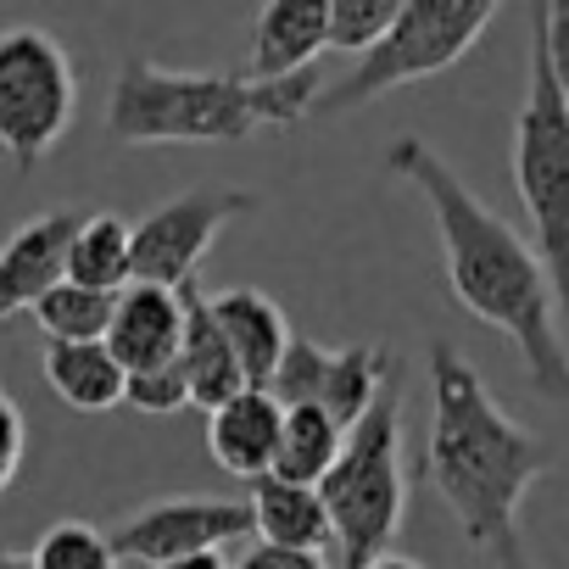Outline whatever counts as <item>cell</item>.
<instances>
[{
	"label": "cell",
	"mask_w": 569,
	"mask_h": 569,
	"mask_svg": "<svg viewBox=\"0 0 569 569\" xmlns=\"http://www.w3.org/2000/svg\"><path fill=\"white\" fill-rule=\"evenodd\" d=\"M386 173H397L402 184H413L430 201L452 302L469 319H480L513 341L525 380L541 397L569 402V336H563L552 273H547L536 240H525L502 212H491L419 134L391 140Z\"/></svg>",
	"instance_id": "1"
},
{
	"label": "cell",
	"mask_w": 569,
	"mask_h": 569,
	"mask_svg": "<svg viewBox=\"0 0 569 569\" xmlns=\"http://www.w3.org/2000/svg\"><path fill=\"white\" fill-rule=\"evenodd\" d=\"M552 469V447L508 419L475 363L447 341L430 347V441L425 480L447 502L452 525L497 569H525L519 508L530 486Z\"/></svg>",
	"instance_id": "2"
},
{
	"label": "cell",
	"mask_w": 569,
	"mask_h": 569,
	"mask_svg": "<svg viewBox=\"0 0 569 569\" xmlns=\"http://www.w3.org/2000/svg\"><path fill=\"white\" fill-rule=\"evenodd\" d=\"M319 107V68L297 73H173L129 57L112 79L107 134L118 146H240L257 129H291Z\"/></svg>",
	"instance_id": "3"
},
{
	"label": "cell",
	"mask_w": 569,
	"mask_h": 569,
	"mask_svg": "<svg viewBox=\"0 0 569 569\" xmlns=\"http://www.w3.org/2000/svg\"><path fill=\"white\" fill-rule=\"evenodd\" d=\"M402 375L375 397V408L347 430V447L336 469L319 480L336 547L347 552V569H363L369 558L391 552L402 513H408V469H402Z\"/></svg>",
	"instance_id": "4"
},
{
	"label": "cell",
	"mask_w": 569,
	"mask_h": 569,
	"mask_svg": "<svg viewBox=\"0 0 569 569\" xmlns=\"http://www.w3.org/2000/svg\"><path fill=\"white\" fill-rule=\"evenodd\" d=\"M513 190L530 212V240L552 273L558 319L569 336V96L530 23V73L513 118Z\"/></svg>",
	"instance_id": "5"
},
{
	"label": "cell",
	"mask_w": 569,
	"mask_h": 569,
	"mask_svg": "<svg viewBox=\"0 0 569 569\" xmlns=\"http://www.w3.org/2000/svg\"><path fill=\"white\" fill-rule=\"evenodd\" d=\"M502 0H402L397 23L358 57V68H347V79L336 90H319L313 112H363L369 101L436 79L447 68H458L475 40L491 29Z\"/></svg>",
	"instance_id": "6"
},
{
	"label": "cell",
	"mask_w": 569,
	"mask_h": 569,
	"mask_svg": "<svg viewBox=\"0 0 569 569\" xmlns=\"http://www.w3.org/2000/svg\"><path fill=\"white\" fill-rule=\"evenodd\" d=\"M79 112V68L57 34L34 23L0 29V151L18 173H34Z\"/></svg>",
	"instance_id": "7"
},
{
	"label": "cell",
	"mask_w": 569,
	"mask_h": 569,
	"mask_svg": "<svg viewBox=\"0 0 569 569\" xmlns=\"http://www.w3.org/2000/svg\"><path fill=\"white\" fill-rule=\"evenodd\" d=\"M402 375V363L375 347V341H358V347H319L308 336H291V347H284L268 391L291 408V402H313L325 413H336L347 430L375 408V397Z\"/></svg>",
	"instance_id": "8"
},
{
	"label": "cell",
	"mask_w": 569,
	"mask_h": 569,
	"mask_svg": "<svg viewBox=\"0 0 569 569\" xmlns=\"http://www.w3.org/2000/svg\"><path fill=\"white\" fill-rule=\"evenodd\" d=\"M246 212H257V196L229 190V184H201V190H184V196L151 207L134 223V279H151V284L196 279V262Z\"/></svg>",
	"instance_id": "9"
},
{
	"label": "cell",
	"mask_w": 569,
	"mask_h": 569,
	"mask_svg": "<svg viewBox=\"0 0 569 569\" xmlns=\"http://www.w3.org/2000/svg\"><path fill=\"white\" fill-rule=\"evenodd\" d=\"M246 536H251V502H234V497H162V502H146L140 513H129L112 530V547H118V558L168 563L179 552L234 547Z\"/></svg>",
	"instance_id": "10"
},
{
	"label": "cell",
	"mask_w": 569,
	"mask_h": 569,
	"mask_svg": "<svg viewBox=\"0 0 569 569\" xmlns=\"http://www.w3.org/2000/svg\"><path fill=\"white\" fill-rule=\"evenodd\" d=\"M79 229L73 207L40 212L29 223H18L7 240H0V319L29 313L51 284L68 273V240Z\"/></svg>",
	"instance_id": "11"
},
{
	"label": "cell",
	"mask_w": 569,
	"mask_h": 569,
	"mask_svg": "<svg viewBox=\"0 0 569 569\" xmlns=\"http://www.w3.org/2000/svg\"><path fill=\"white\" fill-rule=\"evenodd\" d=\"M184 341V302L179 284H151V279H129L112 297V325H107V347L118 352L123 369H151L179 358Z\"/></svg>",
	"instance_id": "12"
},
{
	"label": "cell",
	"mask_w": 569,
	"mask_h": 569,
	"mask_svg": "<svg viewBox=\"0 0 569 569\" xmlns=\"http://www.w3.org/2000/svg\"><path fill=\"white\" fill-rule=\"evenodd\" d=\"M279 425H284V402L268 386H246V391H234L229 402H218L207 413V452L223 475L257 480V475L273 469Z\"/></svg>",
	"instance_id": "13"
},
{
	"label": "cell",
	"mask_w": 569,
	"mask_h": 569,
	"mask_svg": "<svg viewBox=\"0 0 569 569\" xmlns=\"http://www.w3.org/2000/svg\"><path fill=\"white\" fill-rule=\"evenodd\" d=\"M179 302H184V341H179V363H184V380H190V408L212 413L218 402H229L234 391H246V375H240V358L212 313V297L201 291L196 279L179 284Z\"/></svg>",
	"instance_id": "14"
},
{
	"label": "cell",
	"mask_w": 569,
	"mask_h": 569,
	"mask_svg": "<svg viewBox=\"0 0 569 569\" xmlns=\"http://www.w3.org/2000/svg\"><path fill=\"white\" fill-rule=\"evenodd\" d=\"M251 536L273 541V547H308V552H330L336 547V525L325 508V491L308 480H284V475H257L251 480Z\"/></svg>",
	"instance_id": "15"
},
{
	"label": "cell",
	"mask_w": 569,
	"mask_h": 569,
	"mask_svg": "<svg viewBox=\"0 0 569 569\" xmlns=\"http://www.w3.org/2000/svg\"><path fill=\"white\" fill-rule=\"evenodd\" d=\"M330 0H268L251 29V73H297L330 51Z\"/></svg>",
	"instance_id": "16"
},
{
	"label": "cell",
	"mask_w": 569,
	"mask_h": 569,
	"mask_svg": "<svg viewBox=\"0 0 569 569\" xmlns=\"http://www.w3.org/2000/svg\"><path fill=\"white\" fill-rule=\"evenodd\" d=\"M212 313H218V325H223V336L240 358L246 386H268L284 347H291V336H297L291 319H284V308L262 291H223V297H212Z\"/></svg>",
	"instance_id": "17"
},
{
	"label": "cell",
	"mask_w": 569,
	"mask_h": 569,
	"mask_svg": "<svg viewBox=\"0 0 569 569\" xmlns=\"http://www.w3.org/2000/svg\"><path fill=\"white\" fill-rule=\"evenodd\" d=\"M46 386L73 408V413H107L123 402V380L129 369L118 363V352L107 341H46Z\"/></svg>",
	"instance_id": "18"
},
{
	"label": "cell",
	"mask_w": 569,
	"mask_h": 569,
	"mask_svg": "<svg viewBox=\"0 0 569 569\" xmlns=\"http://www.w3.org/2000/svg\"><path fill=\"white\" fill-rule=\"evenodd\" d=\"M68 279L90 284V291H123L134 279V223H123L118 212L79 218L68 240Z\"/></svg>",
	"instance_id": "19"
},
{
	"label": "cell",
	"mask_w": 569,
	"mask_h": 569,
	"mask_svg": "<svg viewBox=\"0 0 569 569\" xmlns=\"http://www.w3.org/2000/svg\"><path fill=\"white\" fill-rule=\"evenodd\" d=\"M341 447H347V425H341L336 413H325V408H313V402H291V408H284V425H279L273 475L319 486V480L336 469Z\"/></svg>",
	"instance_id": "20"
},
{
	"label": "cell",
	"mask_w": 569,
	"mask_h": 569,
	"mask_svg": "<svg viewBox=\"0 0 569 569\" xmlns=\"http://www.w3.org/2000/svg\"><path fill=\"white\" fill-rule=\"evenodd\" d=\"M112 297L118 291H90V284H79V279L62 273L29 313H34V325H40L46 341H107Z\"/></svg>",
	"instance_id": "21"
},
{
	"label": "cell",
	"mask_w": 569,
	"mask_h": 569,
	"mask_svg": "<svg viewBox=\"0 0 569 569\" xmlns=\"http://www.w3.org/2000/svg\"><path fill=\"white\" fill-rule=\"evenodd\" d=\"M34 563L40 569H118V547L107 530L84 525V519H62L34 541Z\"/></svg>",
	"instance_id": "22"
},
{
	"label": "cell",
	"mask_w": 569,
	"mask_h": 569,
	"mask_svg": "<svg viewBox=\"0 0 569 569\" xmlns=\"http://www.w3.org/2000/svg\"><path fill=\"white\" fill-rule=\"evenodd\" d=\"M123 402H129L134 413H151V419H168V413L190 408L184 363L168 358V363H151V369H129V380H123Z\"/></svg>",
	"instance_id": "23"
},
{
	"label": "cell",
	"mask_w": 569,
	"mask_h": 569,
	"mask_svg": "<svg viewBox=\"0 0 569 569\" xmlns=\"http://www.w3.org/2000/svg\"><path fill=\"white\" fill-rule=\"evenodd\" d=\"M330 12H336V23H330V51L363 57V51L397 23L402 0H330Z\"/></svg>",
	"instance_id": "24"
},
{
	"label": "cell",
	"mask_w": 569,
	"mask_h": 569,
	"mask_svg": "<svg viewBox=\"0 0 569 569\" xmlns=\"http://www.w3.org/2000/svg\"><path fill=\"white\" fill-rule=\"evenodd\" d=\"M530 23H536V34L547 46V62H552L563 96H569V0H541Z\"/></svg>",
	"instance_id": "25"
},
{
	"label": "cell",
	"mask_w": 569,
	"mask_h": 569,
	"mask_svg": "<svg viewBox=\"0 0 569 569\" xmlns=\"http://www.w3.org/2000/svg\"><path fill=\"white\" fill-rule=\"evenodd\" d=\"M234 569H330L325 552H308V547H273V541H257L240 552Z\"/></svg>",
	"instance_id": "26"
},
{
	"label": "cell",
	"mask_w": 569,
	"mask_h": 569,
	"mask_svg": "<svg viewBox=\"0 0 569 569\" xmlns=\"http://www.w3.org/2000/svg\"><path fill=\"white\" fill-rule=\"evenodd\" d=\"M23 447H29L23 413H18V402L0 397V491L18 480V469H23Z\"/></svg>",
	"instance_id": "27"
},
{
	"label": "cell",
	"mask_w": 569,
	"mask_h": 569,
	"mask_svg": "<svg viewBox=\"0 0 569 569\" xmlns=\"http://www.w3.org/2000/svg\"><path fill=\"white\" fill-rule=\"evenodd\" d=\"M157 569H234V563L223 558V547H201V552H179V558H168Z\"/></svg>",
	"instance_id": "28"
},
{
	"label": "cell",
	"mask_w": 569,
	"mask_h": 569,
	"mask_svg": "<svg viewBox=\"0 0 569 569\" xmlns=\"http://www.w3.org/2000/svg\"><path fill=\"white\" fill-rule=\"evenodd\" d=\"M363 569H425L419 558H402V552H380V558H369Z\"/></svg>",
	"instance_id": "29"
},
{
	"label": "cell",
	"mask_w": 569,
	"mask_h": 569,
	"mask_svg": "<svg viewBox=\"0 0 569 569\" xmlns=\"http://www.w3.org/2000/svg\"><path fill=\"white\" fill-rule=\"evenodd\" d=\"M0 569H40L34 552H0Z\"/></svg>",
	"instance_id": "30"
},
{
	"label": "cell",
	"mask_w": 569,
	"mask_h": 569,
	"mask_svg": "<svg viewBox=\"0 0 569 569\" xmlns=\"http://www.w3.org/2000/svg\"><path fill=\"white\" fill-rule=\"evenodd\" d=\"M0 397H7V391H0Z\"/></svg>",
	"instance_id": "31"
}]
</instances>
